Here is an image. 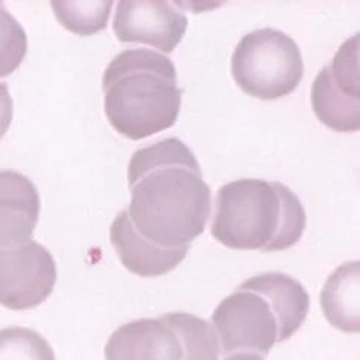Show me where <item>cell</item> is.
Listing matches in <instances>:
<instances>
[{
    "instance_id": "1",
    "label": "cell",
    "mask_w": 360,
    "mask_h": 360,
    "mask_svg": "<svg viewBox=\"0 0 360 360\" xmlns=\"http://www.w3.org/2000/svg\"><path fill=\"white\" fill-rule=\"evenodd\" d=\"M131 222L162 250L191 248L206 229L212 191L194 152L177 137L135 150L128 164Z\"/></svg>"
},
{
    "instance_id": "2",
    "label": "cell",
    "mask_w": 360,
    "mask_h": 360,
    "mask_svg": "<svg viewBox=\"0 0 360 360\" xmlns=\"http://www.w3.org/2000/svg\"><path fill=\"white\" fill-rule=\"evenodd\" d=\"M311 299L297 279L266 272L246 279L212 314L221 353L267 356L305 323Z\"/></svg>"
},
{
    "instance_id": "3",
    "label": "cell",
    "mask_w": 360,
    "mask_h": 360,
    "mask_svg": "<svg viewBox=\"0 0 360 360\" xmlns=\"http://www.w3.org/2000/svg\"><path fill=\"white\" fill-rule=\"evenodd\" d=\"M103 90L105 116L123 137L143 140L176 125L182 90L165 54L149 49L119 53L105 68Z\"/></svg>"
},
{
    "instance_id": "4",
    "label": "cell",
    "mask_w": 360,
    "mask_h": 360,
    "mask_svg": "<svg viewBox=\"0 0 360 360\" xmlns=\"http://www.w3.org/2000/svg\"><path fill=\"white\" fill-rule=\"evenodd\" d=\"M305 229V207L284 184L240 179L218 191L210 233L231 250L285 251L302 239Z\"/></svg>"
},
{
    "instance_id": "5",
    "label": "cell",
    "mask_w": 360,
    "mask_h": 360,
    "mask_svg": "<svg viewBox=\"0 0 360 360\" xmlns=\"http://www.w3.org/2000/svg\"><path fill=\"white\" fill-rule=\"evenodd\" d=\"M219 354L212 324L188 312L122 324L105 344V360H218Z\"/></svg>"
},
{
    "instance_id": "6",
    "label": "cell",
    "mask_w": 360,
    "mask_h": 360,
    "mask_svg": "<svg viewBox=\"0 0 360 360\" xmlns=\"http://www.w3.org/2000/svg\"><path fill=\"white\" fill-rule=\"evenodd\" d=\"M302 51L287 33L266 27L239 41L231 56V74L245 94L274 101L295 92L303 78Z\"/></svg>"
},
{
    "instance_id": "7",
    "label": "cell",
    "mask_w": 360,
    "mask_h": 360,
    "mask_svg": "<svg viewBox=\"0 0 360 360\" xmlns=\"http://www.w3.org/2000/svg\"><path fill=\"white\" fill-rule=\"evenodd\" d=\"M359 33L347 39L315 77L311 104L321 123L338 132L360 128L359 104Z\"/></svg>"
},
{
    "instance_id": "8",
    "label": "cell",
    "mask_w": 360,
    "mask_h": 360,
    "mask_svg": "<svg viewBox=\"0 0 360 360\" xmlns=\"http://www.w3.org/2000/svg\"><path fill=\"white\" fill-rule=\"evenodd\" d=\"M58 281V267L47 248L27 242L0 250V305L13 311L39 307Z\"/></svg>"
},
{
    "instance_id": "9",
    "label": "cell",
    "mask_w": 360,
    "mask_h": 360,
    "mask_svg": "<svg viewBox=\"0 0 360 360\" xmlns=\"http://www.w3.org/2000/svg\"><path fill=\"white\" fill-rule=\"evenodd\" d=\"M188 17L168 2H123L116 4L112 30L120 42L148 44L172 53L184 39Z\"/></svg>"
},
{
    "instance_id": "10",
    "label": "cell",
    "mask_w": 360,
    "mask_h": 360,
    "mask_svg": "<svg viewBox=\"0 0 360 360\" xmlns=\"http://www.w3.org/2000/svg\"><path fill=\"white\" fill-rule=\"evenodd\" d=\"M41 198L32 180L14 170H0V250L32 240Z\"/></svg>"
},
{
    "instance_id": "11",
    "label": "cell",
    "mask_w": 360,
    "mask_h": 360,
    "mask_svg": "<svg viewBox=\"0 0 360 360\" xmlns=\"http://www.w3.org/2000/svg\"><path fill=\"white\" fill-rule=\"evenodd\" d=\"M110 240L125 269L143 278L167 275L182 263L189 252V248L162 250L141 238L132 225L127 209L117 213L111 222Z\"/></svg>"
},
{
    "instance_id": "12",
    "label": "cell",
    "mask_w": 360,
    "mask_h": 360,
    "mask_svg": "<svg viewBox=\"0 0 360 360\" xmlns=\"http://www.w3.org/2000/svg\"><path fill=\"white\" fill-rule=\"evenodd\" d=\"M321 308L333 328L359 332V262L344 263L321 291Z\"/></svg>"
},
{
    "instance_id": "13",
    "label": "cell",
    "mask_w": 360,
    "mask_h": 360,
    "mask_svg": "<svg viewBox=\"0 0 360 360\" xmlns=\"http://www.w3.org/2000/svg\"><path fill=\"white\" fill-rule=\"evenodd\" d=\"M115 4L111 0H84V2H51L60 25L80 37L103 32Z\"/></svg>"
},
{
    "instance_id": "14",
    "label": "cell",
    "mask_w": 360,
    "mask_h": 360,
    "mask_svg": "<svg viewBox=\"0 0 360 360\" xmlns=\"http://www.w3.org/2000/svg\"><path fill=\"white\" fill-rule=\"evenodd\" d=\"M0 360H56V356L41 333L15 326L0 330Z\"/></svg>"
},
{
    "instance_id": "15",
    "label": "cell",
    "mask_w": 360,
    "mask_h": 360,
    "mask_svg": "<svg viewBox=\"0 0 360 360\" xmlns=\"http://www.w3.org/2000/svg\"><path fill=\"white\" fill-rule=\"evenodd\" d=\"M27 54V35L18 20L0 2V78L15 72Z\"/></svg>"
},
{
    "instance_id": "16",
    "label": "cell",
    "mask_w": 360,
    "mask_h": 360,
    "mask_svg": "<svg viewBox=\"0 0 360 360\" xmlns=\"http://www.w3.org/2000/svg\"><path fill=\"white\" fill-rule=\"evenodd\" d=\"M14 117V101L6 83H0V139L8 132Z\"/></svg>"
},
{
    "instance_id": "17",
    "label": "cell",
    "mask_w": 360,
    "mask_h": 360,
    "mask_svg": "<svg viewBox=\"0 0 360 360\" xmlns=\"http://www.w3.org/2000/svg\"><path fill=\"white\" fill-rule=\"evenodd\" d=\"M224 360H264V359L254 353H236V354L227 356Z\"/></svg>"
}]
</instances>
